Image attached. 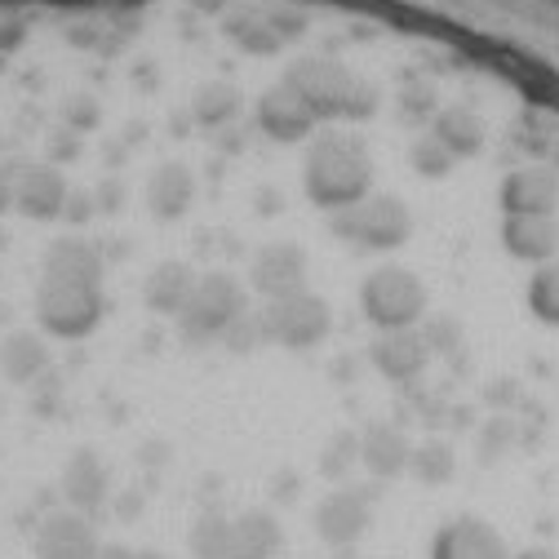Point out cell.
<instances>
[{"label": "cell", "mask_w": 559, "mask_h": 559, "mask_svg": "<svg viewBox=\"0 0 559 559\" xmlns=\"http://www.w3.org/2000/svg\"><path fill=\"white\" fill-rule=\"evenodd\" d=\"M395 484H382V479H352V484H337L316 502L311 511V524L320 533L324 546L333 550H352L373 524H378V502L391 493Z\"/></svg>", "instance_id": "obj_1"}, {"label": "cell", "mask_w": 559, "mask_h": 559, "mask_svg": "<svg viewBox=\"0 0 559 559\" xmlns=\"http://www.w3.org/2000/svg\"><path fill=\"white\" fill-rule=\"evenodd\" d=\"M431 559H515V550L493 520L453 515L431 533Z\"/></svg>", "instance_id": "obj_2"}, {"label": "cell", "mask_w": 559, "mask_h": 559, "mask_svg": "<svg viewBox=\"0 0 559 559\" xmlns=\"http://www.w3.org/2000/svg\"><path fill=\"white\" fill-rule=\"evenodd\" d=\"M98 546H103V537H98L94 520H85V515H76V511H67V507L40 515L36 537H32L36 559H94Z\"/></svg>", "instance_id": "obj_3"}, {"label": "cell", "mask_w": 559, "mask_h": 559, "mask_svg": "<svg viewBox=\"0 0 559 559\" xmlns=\"http://www.w3.org/2000/svg\"><path fill=\"white\" fill-rule=\"evenodd\" d=\"M285 546V524L271 507H245L231 515V550L227 559H275Z\"/></svg>", "instance_id": "obj_4"}, {"label": "cell", "mask_w": 559, "mask_h": 559, "mask_svg": "<svg viewBox=\"0 0 559 559\" xmlns=\"http://www.w3.org/2000/svg\"><path fill=\"white\" fill-rule=\"evenodd\" d=\"M231 550V515L227 511H195L187 528V555L191 559H227Z\"/></svg>", "instance_id": "obj_5"}, {"label": "cell", "mask_w": 559, "mask_h": 559, "mask_svg": "<svg viewBox=\"0 0 559 559\" xmlns=\"http://www.w3.org/2000/svg\"><path fill=\"white\" fill-rule=\"evenodd\" d=\"M133 555H138V550H133V546H124V542H103L94 559H133Z\"/></svg>", "instance_id": "obj_6"}, {"label": "cell", "mask_w": 559, "mask_h": 559, "mask_svg": "<svg viewBox=\"0 0 559 559\" xmlns=\"http://www.w3.org/2000/svg\"><path fill=\"white\" fill-rule=\"evenodd\" d=\"M515 559H559V550H550V546H524Z\"/></svg>", "instance_id": "obj_7"}, {"label": "cell", "mask_w": 559, "mask_h": 559, "mask_svg": "<svg viewBox=\"0 0 559 559\" xmlns=\"http://www.w3.org/2000/svg\"><path fill=\"white\" fill-rule=\"evenodd\" d=\"M133 559H169V555H160V550H138Z\"/></svg>", "instance_id": "obj_8"}]
</instances>
